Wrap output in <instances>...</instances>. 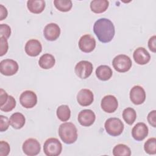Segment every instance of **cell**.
<instances>
[{"mask_svg": "<svg viewBox=\"0 0 156 156\" xmlns=\"http://www.w3.org/2000/svg\"><path fill=\"white\" fill-rule=\"evenodd\" d=\"M18 68V64L14 60L7 58L2 60L0 62V72L4 76L14 75L17 73Z\"/></svg>", "mask_w": 156, "mask_h": 156, "instance_id": "7", "label": "cell"}, {"mask_svg": "<svg viewBox=\"0 0 156 156\" xmlns=\"http://www.w3.org/2000/svg\"><path fill=\"white\" fill-rule=\"evenodd\" d=\"M0 43H1V51H0V56H3L5 55L9 49V44L7 42V39L3 37H0Z\"/></svg>", "mask_w": 156, "mask_h": 156, "instance_id": "32", "label": "cell"}, {"mask_svg": "<svg viewBox=\"0 0 156 156\" xmlns=\"http://www.w3.org/2000/svg\"><path fill=\"white\" fill-rule=\"evenodd\" d=\"M113 74L112 69L107 65H100L96 69L97 77L102 81L109 80Z\"/></svg>", "mask_w": 156, "mask_h": 156, "instance_id": "21", "label": "cell"}, {"mask_svg": "<svg viewBox=\"0 0 156 156\" xmlns=\"http://www.w3.org/2000/svg\"><path fill=\"white\" fill-rule=\"evenodd\" d=\"M122 118L127 124L132 125L136 118V113L133 108L127 107L122 112Z\"/></svg>", "mask_w": 156, "mask_h": 156, "instance_id": "25", "label": "cell"}, {"mask_svg": "<svg viewBox=\"0 0 156 156\" xmlns=\"http://www.w3.org/2000/svg\"><path fill=\"white\" fill-rule=\"evenodd\" d=\"M20 102L26 108H33L37 103V96L34 91L26 90L21 94Z\"/></svg>", "mask_w": 156, "mask_h": 156, "instance_id": "9", "label": "cell"}, {"mask_svg": "<svg viewBox=\"0 0 156 156\" xmlns=\"http://www.w3.org/2000/svg\"><path fill=\"white\" fill-rule=\"evenodd\" d=\"M101 106L105 112L108 113H113L118 107V100L113 95H107L102 98Z\"/></svg>", "mask_w": 156, "mask_h": 156, "instance_id": "12", "label": "cell"}, {"mask_svg": "<svg viewBox=\"0 0 156 156\" xmlns=\"http://www.w3.org/2000/svg\"><path fill=\"white\" fill-rule=\"evenodd\" d=\"M112 65L116 71L126 73L131 68L132 62L129 56L125 54H119L113 59Z\"/></svg>", "mask_w": 156, "mask_h": 156, "instance_id": "5", "label": "cell"}, {"mask_svg": "<svg viewBox=\"0 0 156 156\" xmlns=\"http://www.w3.org/2000/svg\"><path fill=\"white\" fill-rule=\"evenodd\" d=\"M96 119L94 113L90 109H85L79 112L77 116L78 122L80 125L85 127L91 126Z\"/></svg>", "mask_w": 156, "mask_h": 156, "instance_id": "13", "label": "cell"}, {"mask_svg": "<svg viewBox=\"0 0 156 156\" xmlns=\"http://www.w3.org/2000/svg\"><path fill=\"white\" fill-rule=\"evenodd\" d=\"M10 122L7 116L3 115L0 116V131L4 132L7 130L9 127Z\"/></svg>", "mask_w": 156, "mask_h": 156, "instance_id": "33", "label": "cell"}, {"mask_svg": "<svg viewBox=\"0 0 156 156\" xmlns=\"http://www.w3.org/2000/svg\"><path fill=\"white\" fill-rule=\"evenodd\" d=\"M93 70V64L87 60L80 61L76 65L74 68L76 74L82 79L88 78L91 74Z\"/></svg>", "mask_w": 156, "mask_h": 156, "instance_id": "6", "label": "cell"}, {"mask_svg": "<svg viewBox=\"0 0 156 156\" xmlns=\"http://www.w3.org/2000/svg\"><path fill=\"white\" fill-rule=\"evenodd\" d=\"M43 35L47 40L55 41L60 35V28L56 23H49L44 27Z\"/></svg>", "mask_w": 156, "mask_h": 156, "instance_id": "14", "label": "cell"}, {"mask_svg": "<svg viewBox=\"0 0 156 156\" xmlns=\"http://www.w3.org/2000/svg\"><path fill=\"white\" fill-rule=\"evenodd\" d=\"M77 101L79 104L82 106H88L91 105L94 101L93 93L89 89H82L77 94Z\"/></svg>", "mask_w": 156, "mask_h": 156, "instance_id": "15", "label": "cell"}, {"mask_svg": "<svg viewBox=\"0 0 156 156\" xmlns=\"http://www.w3.org/2000/svg\"><path fill=\"white\" fill-rule=\"evenodd\" d=\"M55 63V59L54 57L50 54H44L42 55L39 60L38 65L39 66L44 69H48L52 68Z\"/></svg>", "mask_w": 156, "mask_h": 156, "instance_id": "23", "label": "cell"}, {"mask_svg": "<svg viewBox=\"0 0 156 156\" xmlns=\"http://www.w3.org/2000/svg\"><path fill=\"white\" fill-rule=\"evenodd\" d=\"M16 100L12 96H9L7 101L4 105L1 106L0 109L4 112H9L12 111L16 106Z\"/></svg>", "mask_w": 156, "mask_h": 156, "instance_id": "29", "label": "cell"}, {"mask_svg": "<svg viewBox=\"0 0 156 156\" xmlns=\"http://www.w3.org/2000/svg\"><path fill=\"white\" fill-rule=\"evenodd\" d=\"M54 4L57 10L62 12L69 11L73 6L72 1L70 0H54Z\"/></svg>", "mask_w": 156, "mask_h": 156, "instance_id": "27", "label": "cell"}, {"mask_svg": "<svg viewBox=\"0 0 156 156\" xmlns=\"http://www.w3.org/2000/svg\"><path fill=\"white\" fill-rule=\"evenodd\" d=\"M57 118L63 122L67 121L71 116V110L66 105H60L56 111Z\"/></svg>", "mask_w": 156, "mask_h": 156, "instance_id": "24", "label": "cell"}, {"mask_svg": "<svg viewBox=\"0 0 156 156\" xmlns=\"http://www.w3.org/2000/svg\"><path fill=\"white\" fill-rule=\"evenodd\" d=\"M62 151L60 141L55 138H50L46 140L43 145L44 153L47 156L59 155Z\"/></svg>", "mask_w": 156, "mask_h": 156, "instance_id": "4", "label": "cell"}, {"mask_svg": "<svg viewBox=\"0 0 156 156\" xmlns=\"http://www.w3.org/2000/svg\"><path fill=\"white\" fill-rule=\"evenodd\" d=\"M156 36L154 35L151 37L148 41L149 49L153 52H156Z\"/></svg>", "mask_w": 156, "mask_h": 156, "instance_id": "35", "label": "cell"}, {"mask_svg": "<svg viewBox=\"0 0 156 156\" xmlns=\"http://www.w3.org/2000/svg\"><path fill=\"white\" fill-rule=\"evenodd\" d=\"M10 125L15 129H21L25 124L26 118L24 116L20 113L16 112L13 113L9 119Z\"/></svg>", "mask_w": 156, "mask_h": 156, "instance_id": "20", "label": "cell"}, {"mask_svg": "<svg viewBox=\"0 0 156 156\" xmlns=\"http://www.w3.org/2000/svg\"><path fill=\"white\" fill-rule=\"evenodd\" d=\"M130 99L135 105L143 104L146 99V93L144 88L140 85L133 87L130 91Z\"/></svg>", "mask_w": 156, "mask_h": 156, "instance_id": "11", "label": "cell"}, {"mask_svg": "<svg viewBox=\"0 0 156 156\" xmlns=\"http://www.w3.org/2000/svg\"><path fill=\"white\" fill-rule=\"evenodd\" d=\"M25 52L30 57H36L42 51L41 43L36 39H30L27 41L25 45Z\"/></svg>", "mask_w": 156, "mask_h": 156, "instance_id": "16", "label": "cell"}, {"mask_svg": "<svg viewBox=\"0 0 156 156\" xmlns=\"http://www.w3.org/2000/svg\"><path fill=\"white\" fill-rule=\"evenodd\" d=\"M0 14H1V17H0L1 21H2L4 19H5L7 16V14H8L7 9L2 4L0 5Z\"/></svg>", "mask_w": 156, "mask_h": 156, "instance_id": "37", "label": "cell"}, {"mask_svg": "<svg viewBox=\"0 0 156 156\" xmlns=\"http://www.w3.org/2000/svg\"><path fill=\"white\" fill-rule=\"evenodd\" d=\"M147 121L153 127H156V111L155 110L150 112L147 115Z\"/></svg>", "mask_w": 156, "mask_h": 156, "instance_id": "34", "label": "cell"}, {"mask_svg": "<svg viewBox=\"0 0 156 156\" xmlns=\"http://www.w3.org/2000/svg\"><path fill=\"white\" fill-rule=\"evenodd\" d=\"M10 151V147L9 143L5 141L0 142V156H7Z\"/></svg>", "mask_w": 156, "mask_h": 156, "instance_id": "31", "label": "cell"}, {"mask_svg": "<svg viewBox=\"0 0 156 156\" xmlns=\"http://www.w3.org/2000/svg\"><path fill=\"white\" fill-rule=\"evenodd\" d=\"M93 31L98 40L104 43L111 41L115 33L113 23L110 20L105 18H100L94 23Z\"/></svg>", "mask_w": 156, "mask_h": 156, "instance_id": "1", "label": "cell"}, {"mask_svg": "<svg viewBox=\"0 0 156 156\" xmlns=\"http://www.w3.org/2000/svg\"><path fill=\"white\" fill-rule=\"evenodd\" d=\"M46 6L45 1L43 0H29L27 2L28 10L35 14L41 13Z\"/></svg>", "mask_w": 156, "mask_h": 156, "instance_id": "19", "label": "cell"}, {"mask_svg": "<svg viewBox=\"0 0 156 156\" xmlns=\"http://www.w3.org/2000/svg\"><path fill=\"white\" fill-rule=\"evenodd\" d=\"M9 98V96L6 91L2 88L0 89V105L2 106L5 104Z\"/></svg>", "mask_w": 156, "mask_h": 156, "instance_id": "36", "label": "cell"}, {"mask_svg": "<svg viewBox=\"0 0 156 156\" xmlns=\"http://www.w3.org/2000/svg\"><path fill=\"white\" fill-rule=\"evenodd\" d=\"M104 127L108 134L113 136H117L122 133L124 126L120 119L118 118H110L106 120Z\"/></svg>", "mask_w": 156, "mask_h": 156, "instance_id": "3", "label": "cell"}, {"mask_svg": "<svg viewBox=\"0 0 156 156\" xmlns=\"http://www.w3.org/2000/svg\"><path fill=\"white\" fill-rule=\"evenodd\" d=\"M144 149L146 153L150 155L156 154V139L155 138H149L144 144Z\"/></svg>", "mask_w": 156, "mask_h": 156, "instance_id": "28", "label": "cell"}, {"mask_svg": "<svg viewBox=\"0 0 156 156\" xmlns=\"http://www.w3.org/2000/svg\"><path fill=\"white\" fill-rule=\"evenodd\" d=\"M0 34H1V37H3L8 39L10 37L11 34V29L10 26L6 24H1Z\"/></svg>", "mask_w": 156, "mask_h": 156, "instance_id": "30", "label": "cell"}, {"mask_svg": "<svg viewBox=\"0 0 156 156\" xmlns=\"http://www.w3.org/2000/svg\"><path fill=\"white\" fill-rule=\"evenodd\" d=\"M58 135L65 143L72 144L77 139V130L73 123L64 122L59 126Z\"/></svg>", "mask_w": 156, "mask_h": 156, "instance_id": "2", "label": "cell"}, {"mask_svg": "<svg viewBox=\"0 0 156 156\" xmlns=\"http://www.w3.org/2000/svg\"><path fill=\"white\" fill-rule=\"evenodd\" d=\"M149 129L146 124L138 122L132 129V135L136 141L143 140L148 135Z\"/></svg>", "mask_w": 156, "mask_h": 156, "instance_id": "17", "label": "cell"}, {"mask_svg": "<svg viewBox=\"0 0 156 156\" xmlns=\"http://www.w3.org/2000/svg\"><path fill=\"white\" fill-rule=\"evenodd\" d=\"M135 62L140 65L147 64L151 60V55L143 47L136 48L133 54Z\"/></svg>", "mask_w": 156, "mask_h": 156, "instance_id": "18", "label": "cell"}, {"mask_svg": "<svg viewBox=\"0 0 156 156\" xmlns=\"http://www.w3.org/2000/svg\"><path fill=\"white\" fill-rule=\"evenodd\" d=\"M113 154L114 156H130L131 155V150L127 146L119 144L113 147Z\"/></svg>", "mask_w": 156, "mask_h": 156, "instance_id": "26", "label": "cell"}, {"mask_svg": "<svg viewBox=\"0 0 156 156\" xmlns=\"http://www.w3.org/2000/svg\"><path fill=\"white\" fill-rule=\"evenodd\" d=\"M96 47V40L93 37L89 34H85L80 37L79 41V48L83 52H92Z\"/></svg>", "mask_w": 156, "mask_h": 156, "instance_id": "10", "label": "cell"}, {"mask_svg": "<svg viewBox=\"0 0 156 156\" xmlns=\"http://www.w3.org/2000/svg\"><path fill=\"white\" fill-rule=\"evenodd\" d=\"M109 5L107 0H94L90 2V9L95 13H101L105 12Z\"/></svg>", "mask_w": 156, "mask_h": 156, "instance_id": "22", "label": "cell"}, {"mask_svg": "<svg viewBox=\"0 0 156 156\" xmlns=\"http://www.w3.org/2000/svg\"><path fill=\"white\" fill-rule=\"evenodd\" d=\"M24 153L29 156L38 155L41 150L40 143L35 138H28L23 144L22 146Z\"/></svg>", "mask_w": 156, "mask_h": 156, "instance_id": "8", "label": "cell"}]
</instances>
